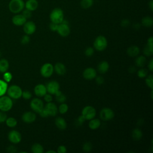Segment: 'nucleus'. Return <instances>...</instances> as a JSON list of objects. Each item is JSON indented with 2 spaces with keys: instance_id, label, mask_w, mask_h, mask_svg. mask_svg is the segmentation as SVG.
I'll use <instances>...</instances> for the list:
<instances>
[{
  "instance_id": "nucleus-57",
  "label": "nucleus",
  "mask_w": 153,
  "mask_h": 153,
  "mask_svg": "<svg viewBox=\"0 0 153 153\" xmlns=\"http://www.w3.org/2000/svg\"><path fill=\"white\" fill-rule=\"evenodd\" d=\"M1 56V51H0V57Z\"/></svg>"
},
{
  "instance_id": "nucleus-32",
  "label": "nucleus",
  "mask_w": 153,
  "mask_h": 153,
  "mask_svg": "<svg viewBox=\"0 0 153 153\" xmlns=\"http://www.w3.org/2000/svg\"><path fill=\"white\" fill-rule=\"evenodd\" d=\"M94 3V0H81V6L84 9H88L90 8Z\"/></svg>"
},
{
  "instance_id": "nucleus-1",
  "label": "nucleus",
  "mask_w": 153,
  "mask_h": 153,
  "mask_svg": "<svg viewBox=\"0 0 153 153\" xmlns=\"http://www.w3.org/2000/svg\"><path fill=\"white\" fill-rule=\"evenodd\" d=\"M24 8L25 2L23 0H10L8 3V9L12 13H20Z\"/></svg>"
},
{
  "instance_id": "nucleus-43",
  "label": "nucleus",
  "mask_w": 153,
  "mask_h": 153,
  "mask_svg": "<svg viewBox=\"0 0 153 153\" xmlns=\"http://www.w3.org/2000/svg\"><path fill=\"white\" fill-rule=\"evenodd\" d=\"M30 42V37L28 35H25L22 36L21 39V43L23 45H25L28 44Z\"/></svg>"
},
{
  "instance_id": "nucleus-51",
  "label": "nucleus",
  "mask_w": 153,
  "mask_h": 153,
  "mask_svg": "<svg viewBox=\"0 0 153 153\" xmlns=\"http://www.w3.org/2000/svg\"><path fill=\"white\" fill-rule=\"evenodd\" d=\"M38 114H39V115H40L41 117H43V118H46V117H48V114L47 113V112H46V111L45 110L44 108H43Z\"/></svg>"
},
{
  "instance_id": "nucleus-35",
  "label": "nucleus",
  "mask_w": 153,
  "mask_h": 153,
  "mask_svg": "<svg viewBox=\"0 0 153 153\" xmlns=\"http://www.w3.org/2000/svg\"><path fill=\"white\" fill-rule=\"evenodd\" d=\"M137 75L139 78H143L146 77L148 75V71L146 69L142 68H140L137 72Z\"/></svg>"
},
{
  "instance_id": "nucleus-10",
  "label": "nucleus",
  "mask_w": 153,
  "mask_h": 153,
  "mask_svg": "<svg viewBox=\"0 0 153 153\" xmlns=\"http://www.w3.org/2000/svg\"><path fill=\"white\" fill-rule=\"evenodd\" d=\"M44 108L48 114V117H55L58 113V108L57 105L52 102L47 103L44 106Z\"/></svg>"
},
{
  "instance_id": "nucleus-28",
  "label": "nucleus",
  "mask_w": 153,
  "mask_h": 153,
  "mask_svg": "<svg viewBox=\"0 0 153 153\" xmlns=\"http://www.w3.org/2000/svg\"><path fill=\"white\" fill-rule=\"evenodd\" d=\"M142 25L145 27H151L153 25V19L150 16L144 17L142 19Z\"/></svg>"
},
{
  "instance_id": "nucleus-20",
  "label": "nucleus",
  "mask_w": 153,
  "mask_h": 153,
  "mask_svg": "<svg viewBox=\"0 0 153 153\" xmlns=\"http://www.w3.org/2000/svg\"><path fill=\"white\" fill-rule=\"evenodd\" d=\"M54 71L59 75H64L66 72V68L64 64L61 62H57L54 66Z\"/></svg>"
},
{
  "instance_id": "nucleus-11",
  "label": "nucleus",
  "mask_w": 153,
  "mask_h": 153,
  "mask_svg": "<svg viewBox=\"0 0 153 153\" xmlns=\"http://www.w3.org/2000/svg\"><path fill=\"white\" fill-rule=\"evenodd\" d=\"M23 26L24 32L28 35H32L36 31V26L35 23L32 21H26Z\"/></svg>"
},
{
  "instance_id": "nucleus-25",
  "label": "nucleus",
  "mask_w": 153,
  "mask_h": 153,
  "mask_svg": "<svg viewBox=\"0 0 153 153\" xmlns=\"http://www.w3.org/2000/svg\"><path fill=\"white\" fill-rule=\"evenodd\" d=\"M143 136V133L141 130L138 128H134L131 132V137L134 140L138 141L142 139Z\"/></svg>"
},
{
  "instance_id": "nucleus-27",
  "label": "nucleus",
  "mask_w": 153,
  "mask_h": 153,
  "mask_svg": "<svg viewBox=\"0 0 153 153\" xmlns=\"http://www.w3.org/2000/svg\"><path fill=\"white\" fill-rule=\"evenodd\" d=\"M9 68L8 61L5 59L0 60V72L4 73L7 71Z\"/></svg>"
},
{
  "instance_id": "nucleus-16",
  "label": "nucleus",
  "mask_w": 153,
  "mask_h": 153,
  "mask_svg": "<svg viewBox=\"0 0 153 153\" xmlns=\"http://www.w3.org/2000/svg\"><path fill=\"white\" fill-rule=\"evenodd\" d=\"M26 21L27 19L22 15V14H16L12 18L13 23L17 26H23Z\"/></svg>"
},
{
  "instance_id": "nucleus-23",
  "label": "nucleus",
  "mask_w": 153,
  "mask_h": 153,
  "mask_svg": "<svg viewBox=\"0 0 153 153\" xmlns=\"http://www.w3.org/2000/svg\"><path fill=\"white\" fill-rule=\"evenodd\" d=\"M109 69V65L106 61L100 62L97 66V70L100 74H105Z\"/></svg>"
},
{
  "instance_id": "nucleus-22",
  "label": "nucleus",
  "mask_w": 153,
  "mask_h": 153,
  "mask_svg": "<svg viewBox=\"0 0 153 153\" xmlns=\"http://www.w3.org/2000/svg\"><path fill=\"white\" fill-rule=\"evenodd\" d=\"M127 53L130 57H134L137 56L140 53V49L136 45H131L127 48Z\"/></svg>"
},
{
  "instance_id": "nucleus-6",
  "label": "nucleus",
  "mask_w": 153,
  "mask_h": 153,
  "mask_svg": "<svg viewBox=\"0 0 153 153\" xmlns=\"http://www.w3.org/2000/svg\"><path fill=\"white\" fill-rule=\"evenodd\" d=\"M81 115L84 117L85 120H90L95 117L96 111L93 106L88 105L82 109Z\"/></svg>"
},
{
  "instance_id": "nucleus-39",
  "label": "nucleus",
  "mask_w": 153,
  "mask_h": 153,
  "mask_svg": "<svg viewBox=\"0 0 153 153\" xmlns=\"http://www.w3.org/2000/svg\"><path fill=\"white\" fill-rule=\"evenodd\" d=\"M12 74L10 73V72H5L4 73V75H3V78H4V80L7 82H10L11 79H12Z\"/></svg>"
},
{
  "instance_id": "nucleus-34",
  "label": "nucleus",
  "mask_w": 153,
  "mask_h": 153,
  "mask_svg": "<svg viewBox=\"0 0 153 153\" xmlns=\"http://www.w3.org/2000/svg\"><path fill=\"white\" fill-rule=\"evenodd\" d=\"M68 109H69V107L66 103H65V102L61 103V104L59 105L58 108V111L61 114H64L68 112Z\"/></svg>"
},
{
  "instance_id": "nucleus-53",
  "label": "nucleus",
  "mask_w": 153,
  "mask_h": 153,
  "mask_svg": "<svg viewBox=\"0 0 153 153\" xmlns=\"http://www.w3.org/2000/svg\"><path fill=\"white\" fill-rule=\"evenodd\" d=\"M148 66L149 70L152 72V71H153V59H151L149 60V63H148Z\"/></svg>"
},
{
  "instance_id": "nucleus-3",
  "label": "nucleus",
  "mask_w": 153,
  "mask_h": 153,
  "mask_svg": "<svg viewBox=\"0 0 153 153\" xmlns=\"http://www.w3.org/2000/svg\"><path fill=\"white\" fill-rule=\"evenodd\" d=\"M108 46V41L103 35H99L96 38L93 42L94 48L99 51L105 50Z\"/></svg>"
},
{
  "instance_id": "nucleus-2",
  "label": "nucleus",
  "mask_w": 153,
  "mask_h": 153,
  "mask_svg": "<svg viewBox=\"0 0 153 153\" xmlns=\"http://www.w3.org/2000/svg\"><path fill=\"white\" fill-rule=\"evenodd\" d=\"M50 19L51 22L60 24L64 19L63 10L60 8H54L50 14Z\"/></svg>"
},
{
  "instance_id": "nucleus-24",
  "label": "nucleus",
  "mask_w": 153,
  "mask_h": 153,
  "mask_svg": "<svg viewBox=\"0 0 153 153\" xmlns=\"http://www.w3.org/2000/svg\"><path fill=\"white\" fill-rule=\"evenodd\" d=\"M101 125V122L100 120L98 118H93L89 120L88 123V127L91 130H96Z\"/></svg>"
},
{
  "instance_id": "nucleus-46",
  "label": "nucleus",
  "mask_w": 153,
  "mask_h": 153,
  "mask_svg": "<svg viewBox=\"0 0 153 153\" xmlns=\"http://www.w3.org/2000/svg\"><path fill=\"white\" fill-rule=\"evenodd\" d=\"M58 26H59V24H57L56 23H54V22H51L50 23V25H49V27H50V29L51 30V31H53V32H56L57 31V28H58Z\"/></svg>"
},
{
  "instance_id": "nucleus-18",
  "label": "nucleus",
  "mask_w": 153,
  "mask_h": 153,
  "mask_svg": "<svg viewBox=\"0 0 153 153\" xmlns=\"http://www.w3.org/2000/svg\"><path fill=\"white\" fill-rule=\"evenodd\" d=\"M34 93L38 97H43L47 93L46 86L42 84H37L34 88Z\"/></svg>"
},
{
  "instance_id": "nucleus-50",
  "label": "nucleus",
  "mask_w": 153,
  "mask_h": 153,
  "mask_svg": "<svg viewBox=\"0 0 153 153\" xmlns=\"http://www.w3.org/2000/svg\"><path fill=\"white\" fill-rule=\"evenodd\" d=\"M7 151L10 153H14L17 152V148L13 145H11L7 148Z\"/></svg>"
},
{
  "instance_id": "nucleus-36",
  "label": "nucleus",
  "mask_w": 153,
  "mask_h": 153,
  "mask_svg": "<svg viewBox=\"0 0 153 153\" xmlns=\"http://www.w3.org/2000/svg\"><path fill=\"white\" fill-rule=\"evenodd\" d=\"M152 76H153L152 75H149L148 76L147 75L146 78L145 79L146 85L148 86V87H149L151 90H152L153 88V77Z\"/></svg>"
},
{
  "instance_id": "nucleus-38",
  "label": "nucleus",
  "mask_w": 153,
  "mask_h": 153,
  "mask_svg": "<svg viewBox=\"0 0 153 153\" xmlns=\"http://www.w3.org/2000/svg\"><path fill=\"white\" fill-rule=\"evenodd\" d=\"M92 149V144L90 142H85L82 145V150L85 152H90Z\"/></svg>"
},
{
  "instance_id": "nucleus-42",
  "label": "nucleus",
  "mask_w": 153,
  "mask_h": 153,
  "mask_svg": "<svg viewBox=\"0 0 153 153\" xmlns=\"http://www.w3.org/2000/svg\"><path fill=\"white\" fill-rule=\"evenodd\" d=\"M22 97H23V98L26 100L29 99L32 97V93L28 90H25V91H22Z\"/></svg>"
},
{
  "instance_id": "nucleus-12",
  "label": "nucleus",
  "mask_w": 153,
  "mask_h": 153,
  "mask_svg": "<svg viewBox=\"0 0 153 153\" xmlns=\"http://www.w3.org/2000/svg\"><path fill=\"white\" fill-rule=\"evenodd\" d=\"M57 32L59 33V35L62 37L68 36L71 32L69 25L63 23H61L59 24Z\"/></svg>"
},
{
  "instance_id": "nucleus-40",
  "label": "nucleus",
  "mask_w": 153,
  "mask_h": 153,
  "mask_svg": "<svg viewBox=\"0 0 153 153\" xmlns=\"http://www.w3.org/2000/svg\"><path fill=\"white\" fill-rule=\"evenodd\" d=\"M94 48L93 47H87L85 51H84V54L85 56H88V57H90L93 54H94Z\"/></svg>"
},
{
  "instance_id": "nucleus-45",
  "label": "nucleus",
  "mask_w": 153,
  "mask_h": 153,
  "mask_svg": "<svg viewBox=\"0 0 153 153\" xmlns=\"http://www.w3.org/2000/svg\"><path fill=\"white\" fill-rule=\"evenodd\" d=\"M44 100L47 102V103H48V102H52L53 100V96H52V94H50V93H46L44 96Z\"/></svg>"
},
{
  "instance_id": "nucleus-5",
  "label": "nucleus",
  "mask_w": 153,
  "mask_h": 153,
  "mask_svg": "<svg viewBox=\"0 0 153 153\" xmlns=\"http://www.w3.org/2000/svg\"><path fill=\"white\" fill-rule=\"evenodd\" d=\"M22 88L17 85H12L8 87L7 92L8 96L14 99H17L22 97Z\"/></svg>"
},
{
  "instance_id": "nucleus-47",
  "label": "nucleus",
  "mask_w": 153,
  "mask_h": 153,
  "mask_svg": "<svg viewBox=\"0 0 153 153\" xmlns=\"http://www.w3.org/2000/svg\"><path fill=\"white\" fill-rule=\"evenodd\" d=\"M67 151V149L64 145H60L58 146L57 149V152L58 153H66Z\"/></svg>"
},
{
  "instance_id": "nucleus-54",
  "label": "nucleus",
  "mask_w": 153,
  "mask_h": 153,
  "mask_svg": "<svg viewBox=\"0 0 153 153\" xmlns=\"http://www.w3.org/2000/svg\"><path fill=\"white\" fill-rule=\"evenodd\" d=\"M148 6L151 10V11H153V1L152 0H151L149 2V4H148Z\"/></svg>"
},
{
  "instance_id": "nucleus-4",
  "label": "nucleus",
  "mask_w": 153,
  "mask_h": 153,
  "mask_svg": "<svg viewBox=\"0 0 153 153\" xmlns=\"http://www.w3.org/2000/svg\"><path fill=\"white\" fill-rule=\"evenodd\" d=\"M13 100L11 97L7 96L0 97V110L3 112L10 111L13 107Z\"/></svg>"
},
{
  "instance_id": "nucleus-56",
  "label": "nucleus",
  "mask_w": 153,
  "mask_h": 153,
  "mask_svg": "<svg viewBox=\"0 0 153 153\" xmlns=\"http://www.w3.org/2000/svg\"><path fill=\"white\" fill-rule=\"evenodd\" d=\"M56 151H53V150H49L46 152V153H56Z\"/></svg>"
},
{
  "instance_id": "nucleus-21",
  "label": "nucleus",
  "mask_w": 153,
  "mask_h": 153,
  "mask_svg": "<svg viewBox=\"0 0 153 153\" xmlns=\"http://www.w3.org/2000/svg\"><path fill=\"white\" fill-rule=\"evenodd\" d=\"M55 124L56 126L61 130H65L67 127V123L66 120L60 117H59L55 120Z\"/></svg>"
},
{
  "instance_id": "nucleus-8",
  "label": "nucleus",
  "mask_w": 153,
  "mask_h": 153,
  "mask_svg": "<svg viewBox=\"0 0 153 153\" xmlns=\"http://www.w3.org/2000/svg\"><path fill=\"white\" fill-rule=\"evenodd\" d=\"M115 116L114 111L109 108H103L101 109L99 117L100 119L105 121H108L112 120Z\"/></svg>"
},
{
  "instance_id": "nucleus-14",
  "label": "nucleus",
  "mask_w": 153,
  "mask_h": 153,
  "mask_svg": "<svg viewBox=\"0 0 153 153\" xmlns=\"http://www.w3.org/2000/svg\"><path fill=\"white\" fill-rule=\"evenodd\" d=\"M8 140L13 143H18L22 140L21 134L17 130H11L8 135Z\"/></svg>"
},
{
  "instance_id": "nucleus-19",
  "label": "nucleus",
  "mask_w": 153,
  "mask_h": 153,
  "mask_svg": "<svg viewBox=\"0 0 153 153\" xmlns=\"http://www.w3.org/2000/svg\"><path fill=\"white\" fill-rule=\"evenodd\" d=\"M38 7V2L37 0H27L25 2V8L31 11H35Z\"/></svg>"
},
{
  "instance_id": "nucleus-7",
  "label": "nucleus",
  "mask_w": 153,
  "mask_h": 153,
  "mask_svg": "<svg viewBox=\"0 0 153 153\" xmlns=\"http://www.w3.org/2000/svg\"><path fill=\"white\" fill-rule=\"evenodd\" d=\"M54 72V66L50 63H46L44 64L41 69L40 73L41 75L44 78L50 77Z\"/></svg>"
},
{
  "instance_id": "nucleus-41",
  "label": "nucleus",
  "mask_w": 153,
  "mask_h": 153,
  "mask_svg": "<svg viewBox=\"0 0 153 153\" xmlns=\"http://www.w3.org/2000/svg\"><path fill=\"white\" fill-rule=\"evenodd\" d=\"M22 15L26 19H30L31 17H32V11L29 10H27V9H23L22 10Z\"/></svg>"
},
{
  "instance_id": "nucleus-49",
  "label": "nucleus",
  "mask_w": 153,
  "mask_h": 153,
  "mask_svg": "<svg viewBox=\"0 0 153 153\" xmlns=\"http://www.w3.org/2000/svg\"><path fill=\"white\" fill-rule=\"evenodd\" d=\"M96 82L97 84H102L104 82V78L102 76H96Z\"/></svg>"
},
{
  "instance_id": "nucleus-13",
  "label": "nucleus",
  "mask_w": 153,
  "mask_h": 153,
  "mask_svg": "<svg viewBox=\"0 0 153 153\" xmlns=\"http://www.w3.org/2000/svg\"><path fill=\"white\" fill-rule=\"evenodd\" d=\"M47 91L51 94H55L60 90L59 83L56 81H51L46 85Z\"/></svg>"
},
{
  "instance_id": "nucleus-17",
  "label": "nucleus",
  "mask_w": 153,
  "mask_h": 153,
  "mask_svg": "<svg viewBox=\"0 0 153 153\" xmlns=\"http://www.w3.org/2000/svg\"><path fill=\"white\" fill-rule=\"evenodd\" d=\"M36 116L35 114L31 111L25 112L22 117V120L26 123H32L35 121Z\"/></svg>"
},
{
  "instance_id": "nucleus-15",
  "label": "nucleus",
  "mask_w": 153,
  "mask_h": 153,
  "mask_svg": "<svg viewBox=\"0 0 153 153\" xmlns=\"http://www.w3.org/2000/svg\"><path fill=\"white\" fill-rule=\"evenodd\" d=\"M97 75V72L95 69L93 68H87L84 69L82 73L83 77L87 80L93 79Z\"/></svg>"
},
{
  "instance_id": "nucleus-44",
  "label": "nucleus",
  "mask_w": 153,
  "mask_h": 153,
  "mask_svg": "<svg viewBox=\"0 0 153 153\" xmlns=\"http://www.w3.org/2000/svg\"><path fill=\"white\" fill-rule=\"evenodd\" d=\"M85 121V119L84 118V117L82 115H81L76 119V121H75L76 125V126H81Z\"/></svg>"
},
{
  "instance_id": "nucleus-26",
  "label": "nucleus",
  "mask_w": 153,
  "mask_h": 153,
  "mask_svg": "<svg viewBox=\"0 0 153 153\" xmlns=\"http://www.w3.org/2000/svg\"><path fill=\"white\" fill-rule=\"evenodd\" d=\"M146 62V59L144 56H137L135 60V64L137 67L142 68L145 66Z\"/></svg>"
},
{
  "instance_id": "nucleus-52",
  "label": "nucleus",
  "mask_w": 153,
  "mask_h": 153,
  "mask_svg": "<svg viewBox=\"0 0 153 153\" xmlns=\"http://www.w3.org/2000/svg\"><path fill=\"white\" fill-rule=\"evenodd\" d=\"M130 24V21L128 19H124L121 21V25L123 27H127Z\"/></svg>"
},
{
  "instance_id": "nucleus-55",
  "label": "nucleus",
  "mask_w": 153,
  "mask_h": 153,
  "mask_svg": "<svg viewBox=\"0 0 153 153\" xmlns=\"http://www.w3.org/2000/svg\"><path fill=\"white\" fill-rule=\"evenodd\" d=\"M130 72H133L134 71H135V68H133V66H131L129 69H128Z\"/></svg>"
},
{
  "instance_id": "nucleus-29",
  "label": "nucleus",
  "mask_w": 153,
  "mask_h": 153,
  "mask_svg": "<svg viewBox=\"0 0 153 153\" xmlns=\"http://www.w3.org/2000/svg\"><path fill=\"white\" fill-rule=\"evenodd\" d=\"M31 151L33 153H42L44 152V148L41 144L36 143L32 145Z\"/></svg>"
},
{
  "instance_id": "nucleus-30",
  "label": "nucleus",
  "mask_w": 153,
  "mask_h": 153,
  "mask_svg": "<svg viewBox=\"0 0 153 153\" xmlns=\"http://www.w3.org/2000/svg\"><path fill=\"white\" fill-rule=\"evenodd\" d=\"M54 95L56 96V100L60 103H64L66 100V96L64 94H63L60 90L59 91H57Z\"/></svg>"
},
{
  "instance_id": "nucleus-31",
  "label": "nucleus",
  "mask_w": 153,
  "mask_h": 153,
  "mask_svg": "<svg viewBox=\"0 0 153 153\" xmlns=\"http://www.w3.org/2000/svg\"><path fill=\"white\" fill-rule=\"evenodd\" d=\"M8 84L4 80L0 79V97L3 96L7 90Z\"/></svg>"
},
{
  "instance_id": "nucleus-33",
  "label": "nucleus",
  "mask_w": 153,
  "mask_h": 153,
  "mask_svg": "<svg viewBox=\"0 0 153 153\" xmlns=\"http://www.w3.org/2000/svg\"><path fill=\"white\" fill-rule=\"evenodd\" d=\"M5 122L7 126L8 127H14L17 124V120L14 118H13V117L7 118Z\"/></svg>"
},
{
  "instance_id": "nucleus-48",
  "label": "nucleus",
  "mask_w": 153,
  "mask_h": 153,
  "mask_svg": "<svg viewBox=\"0 0 153 153\" xmlns=\"http://www.w3.org/2000/svg\"><path fill=\"white\" fill-rule=\"evenodd\" d=\"M7 118V114L3 111L0 112V123L5 122Z\"/></svg>"
},
{
  "instance_id": "nucleus-37",
  "label": "nucleus",
  "mask_w": 153,
  "mask_h": 153,
  "mask_svg": "<svg viewBox=\"0 0 153 153\" xmlns=\"http://www.w3.org/2000/svg\"><path fill=\"white\" fill-rule=\"evenodd\" d=\"M143 52L144 54L146 56H151L153 54V48H150L147 44L143 48Z\"/></svg>"
},
{
  "instance_id": "nucleus-9",
  "label": "nucleus",
  "mask_w": 153,
  "mask_h": 153,
  "mask_svg": "<svg viewBox=\"0 0 153 153\" xmlns=\"http://www.w3.org/2000/svg\"><path fill=\"white\" fill-rule=\"evenodd\" d=\"M30 106L31 109L35 112L39 113L44 108V104L43 101L39 98H33L30 103Z\"/></svg>"
}]
</instances>
